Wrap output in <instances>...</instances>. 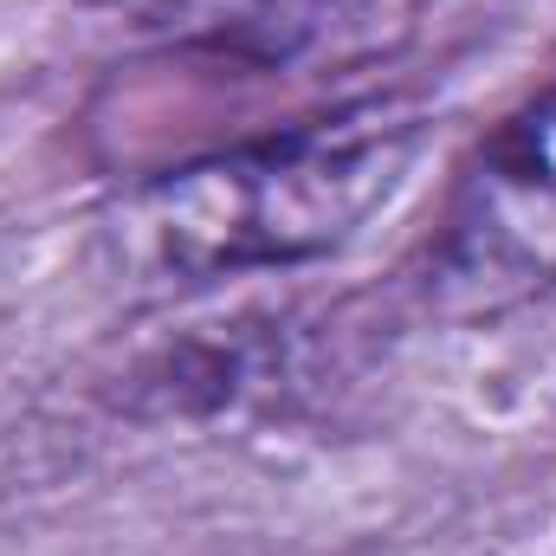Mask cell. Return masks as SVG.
Instances as JSON below:
<instances>
[{
	"label": "cell",
	"mask_w": 556,
	"mask_h": 556,
	"mask_svg": "<svg viewBox=\"0 0 556 556\" xmlns=\"http://www.w3.org/2000/svg\"><path fill=\"white\" fill-rule=\"evenodd\" d=\"M420 117L369 98L266 137L220 142L124 188L104 214L111 266L137 285L285 273L350 247L408 181Z\"/></svg>",
	"instance_id": "1"
},
{
	"label": "cell",
	"mask_w": 556,
	"mask_h": 556,
	"mask_svg": "<svg viewBox=\"0 0 556 556\" xmlns=\"http://www.w3.org/2000/svg\"><path fill=\"white\" fill-rule=\"evenodd\" d=\"M420 291L459 324L556 291V78L453 168L440 227L420 253Z\"/></svg>",
	"instance_id": "2"
},
{
	"label": "cell",
	"mask_w": 556,
	"mask_h": 556,
	"mask_svg": "<svg viewBox=\"0 0 556 556\" xmlns=\"http://www.w3.org/2000/svg\"><path fill=\"white\" fill-rule=\"evenodd\" d=\"M142 26H162L175 39L247 52V59H285L311 33L317 0H124Z\"/></svg>",
	"instance_id": "3"
}]
</instances>
